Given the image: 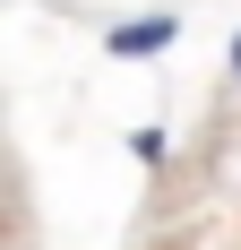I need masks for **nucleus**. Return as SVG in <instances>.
<instances>
[{
    "label": "nucleus",
    "mask_w": 241,
    "mask_h": 250,
    "mask_svg": "<svg viewBox=\"0 0 241 250\" xmlns=\"http://www.w3.org/2000/svg\"><path fill=\"white\" fill-rule=\"evenodd\" d=\"M164 155H172V129H164V121L129 129V164H146V173H164Z\"/></svg>",
    "instance_id": "2"
},
{
    "label": "nucleus",
    "mask_w": 241,
    "mask_h": 250,
    "mask_svg": "<svg viewBox=\"0 0 241 250\" xmlns=\"http://www.w3.org/2000/svg\"><path fill=\"white\" fill-rule=\"evenodd\" d=\"M172 43H181V9H138L103 26V61H164Z\"/></svg>",
    "instance_id": "1"
},
{
    "label": "nucleus",
    "mask_w": 241,
    "mask_h": 250,
    "mask_svg": "<svg viewBox=\"0 0 241 250\" xmlns=\"http://www.w3.org/2000/svg\"><path fill=\"white\" fill-rule=\"evenodd\" d=\"M224 78L241 86V26H233V43H224Z\"/></svg>",
    "instance_id": "3"
}]
</instances>
